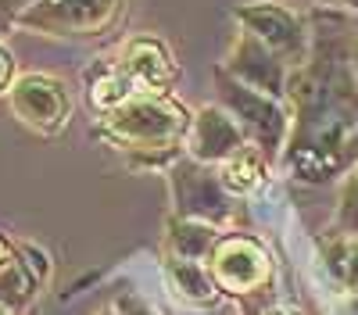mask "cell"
<instances>
[{
	"mask_svg": "<svg viewBox=\"0 0 358 315\" xmlns=\"http://www.w3.org/2000/svg\"><path fill=\"white\" fill-rule=\"evenodd\" d=\"M219 180H222V186L229 193H251V190H258L262 180H265V154L258 147H248V143H244L241 151L229 154L219 165Z\"/></svg>",
	"mask_w": 358,
	"mask_h": 315,
	"instance_id": "15",
	"label": "cell"
},
{
	"mask_svg": "<svg viewBox=\"0 0 358 315\" xmlns=\"http://www.w3.org/2000/svg\"><path fill=\"white\" fill-rule=\"evenodd\" d=\"M244 129L236 126V119L222 108H201L190 122L187 133V147L190 158L204 161V165H222L229 154H236L244 147Z\"/></svg>",
	"mask_w": 358,
	"mask_h": 315,
	"instance_id": "9",
	"label": "cell"
},
{
	"mask_svg": "<svg viewBox=\"0 0 358 315\" xmlns=\"http://www.w3.org/2000/svg\"><path fill=\"white\" fill-rule=\"evenodd\" d=\"M33 4V0H0V29H8V25H18L22 11Z\"/></svg>",
	"mask_w": 358,
	"mask_h": 315,
	"instance_id": "18",
	"label": "cell"
},
{
	"mask_svg": "<svg viewBox=\"0 0 358 315\" xmlns=\"http://www.w3.org/2000/svg\"><path fill=\"white\" fill-rule=\"evenodd\" d=\"M215 82H219L222 104L229 108L236 126L244 129V136L255 140V147L265 158H273L280 151V143H283V133H287V115L280 111L276 97H268V94L255 90V86L241 82L236 75H229L226 68H219Z\"/></svg>",
	"mask_w": 358,
	"mask_h": 315,
	"instance_id": "2",
	"label": "cell"
},
{
	"mask_svg": "<svg viewBox=\"0 0 358 315\" xmlns=\"http://www.w3.org/2000/svg\"><path fill=\"white\" fill-rule=\"evenodd\" d=\"M229 190L222 186L219 172H212L204 161L190 158L172 168V197L176 212L183 219H201V222H226L229 219Z\"/></svg>",
	"mask_w": 358,
	"mask_h": 315,
	"instance_id": "5",
	"label": "cell"
},
{
	"mask_svg": "<svg viewBox=\"0 0 358 315\" xmlns=\"http://www.w3.org/2000/svg\"><path fill=\"white\" fill-rule=\"evenodd\" d=\"M122 65L136 79V86H151V90H162V86H169L172 75H176L169 47L162 40H155V36L129 40L126 43V54H122Z\"/></svg>",
	"mask_w": 358,
	"mask_h": 315,
	"instance_id": "11",
	"label": "cell"
},
{
	"mask_svg": "<svg viewBox=\"0 0 358 315\" xmlns=\"http://www.w3.org/2000/svg\"><path fill=\"white\" fill-rule=\"evenodd\" d=\"M0 315H15V312H8V308H0Z\"/></svg>",
	"mask_w": 358,
	"mask_h": 315,
	"instance_id": "24",
	"label": "cell"
},
{
	"mask_svg": "<svg viewBox=\"0 0 358 315\" xmlns=\"http://www.w3.org/2000/svg\"><path fill=\"white\" fill-rule=\"evenodd\" d=\"M268 315H287V312H280V308H276V312H268Z\"/></svg>",
	"mask_w": 358,
	"mask_h": 315,
	"instance_id": "25",
	"label": "cell"
},
{
	"mask_svg": "<svg viewBox=\"0 0 358 315\" xmlns=\"http://www.w3.org/2000/svg\"><path fill=\"white\" fill-rule=\"evenodd\" d=\"M122 11V0H33L18 25L43 36H101Z\"/></svg>",
	"mask_w": 358,
	"mask_h": 315,
	"instance_id": "3",
	"label": "cell"
},
{
	"mask_svg": "<svg viewBox=\"0 0 358 315\" xmlns=\"http://www.w3.org/2000/svg\"><path fill=\"white\" fill-rule=\"evenodd\" d=\"M165 279L169 286L190 305H208V301H215V291H219V283L212 276V269H204L201 262H194V258H169L165 262Z\"/></svg>",
	"mask_w": 358,
	"mask_h": 315,
	"instance_id": "12",
	"label": "cell"
},
{
	"mask_svg": "<svg viewBox=\"0 0 358 315\" xmlns=\"http://www.w3.org/2000/svg\"><path fill=\"white\" fill-rule=\"evenodd\" d=\"M341 4H348V8H355V11H358V0H341Z\"/></svg>",
	"mask_w": 358,
	"mask_h": 315,
	"instance_id": "22",
	"label": "cell"
},
{
	"mask_svg": "<svg viewBox=\"0 0 358 315\" xmlns=\"http://www.w3.org/2000/svg\"><path fill=\"white\" fill-rule=\"evenodd\" d=\"M115 312H118V315H158L151 305H147V301H140V298H122Z\"/></svg>",
	"mask_w": 358,
	"mask_h": 315,
	"instance_id": "20",
	"label": "cell"
},
{
	"mask_svg": "<svg viewBox=\"0 0 358 315\" xmlns=\"http://www.w3.org/2000/svg\"><path fill=\"white\" fill-rule=\"evenodd\" d=\"M8 97H11V111L18 119L43 136L62 133L72 119V97L65 90V82L54 75H43V72L18 75L11 82Z\"/></svg>",
	"mask_w": 358,
	"mask_h": 315,
	"instance_id": "4",
	"label": "cell"
},
{
	"mask_svg": "<svg viewBox=\"0 0 358 315\" xmlns=\"http://www.w3.org/2000/svg\"><path fill=\"white\" fill-rule=\"evenodd\" d=\"M287 61L273 50V47H265L255 33H244L236 36L229 57H226V72L236 75L241 82L255 86V90L268 94V97H280L283 94V86H287Z\"/></svg>",
	"mask_w": 358,
	"mask_h": 315,
	"instance_id": "8",
	"label": "cell"
},
{
	"mask_svg": "<svg viewBox=\"0 0 358 315\" xmlns=\"http://www.w3.org/2000/svg\"><path fill=\"white\" fill-rule=\"evenodd\" d=\"M15 82V54L0 43V94H8Z\"/></svg>",
	"mask_w": 358,
	"mask_h": 315,
	"instance_id": "19",
	"label": "cell"
},
{
	"mask_svg": "<svg viewBox=\"0 0 358 315\" xmlns=\"http://www.w3.org/2000/svg\"><path fill=\"white\" fill-rule=\"evenodd\" d=\"M208 269L229 294H248L268 279V254L248 237H226L208 254Z\"/></svg>",
	"mask_w": 358,
	"mask_h": 315,
	"instance_id": "6",
	"label": "cell"
},
{
	"mask_svg": "<svg viewBox=\"0 0 358 315\" xmlns=\"http://www.w3.org/2000/svg\"><path fill=\"white\" fill-rule=\"evenodd\" d=\"M101 315H118V312H101Z\"/></svg>",
	"mask_w": 358,
	"mask_h": 315,
	"instance_id": "26",
	"label": "cell"
},
{
	"mask_svg": "<svg viewBox=\"0 0 358 315\" xmlns=\"http://www.w3.org/2000/svg\"><path fill=\"white\" fill-rule=\"evenodd\" d=\"M11 254H15V247H11V244H8L4 237H0V265H4V262H8Z\"/></svg>",
	"mask_w": 358,
	"mask_h": 315,
	"instance_id": "21",
	"label": "cell"
},
{
	"mask_svg": "<svg viewBox=\"0 0 358 315\" xmlns=\"http://www.w3.org/2000/svg\"><path fill=\"white\" fill-rule=\"evenodd\" d=\"M190 111L165 97L162 90L133 94L122 108L104 115L101 133L118 151H129L140 161H155L158 154H172L190 133Z\"/></svg>",
	"mask_w": 358,
	"mask_h": 315,
	"instance_id": "1",
	"label": "cell"
},
{
	"mask_svg": "<svg viewBox=\"0 0 358 315\" xmlns=\"http://www.w3.org/2000/svg\"><path fill=\"white\" fill-rule=\"evenodd\" d=\"M236 18H241L248 33H255L265 47H273L283 61H305V25L294 11L262 0V4L236 8Z\"/></svg>",
	"mask_w": 358,
	"mask_h": 315,
	"instance_id": "7",
	"label": "cell"
},
{
	"mask_svg": "<svg viewBox=\"0 0 358 315\" xmlns=\"http://www.w3.org/2000/svg\"><path fill=\"white\" fill-rule=\"evenodd\" d=\"M330 269L348 291L358 294V237H341L330 244Z\"/></svg>",
	"mask_w": 358,
	"mask_h": 315,
	"instance_id": "16",
	"label": "cell"
},
{
	"mask_svg": "<svg viewBox=\"0 0 358 315\" xmlns=\"http://www.w3.org/2000/svg\"><path fill=\"white\" fill-rule=\"evenodd\" d=\"M337 222L348 229L351 237H358V168H355V176L348 180V186H344V197H341V212H337Z\"/></svg>",
	"mask_w": 358,
	"mask_h": 315,
	"instance_id": "17",
	"label": "cell"
},
{
	"mask_svg": "<svg viewBox=\"0 0 358 315\" xmlns=\"http://www.w3.org/2000/svg\"><path fill=\"white\" fill-rule=\"evenodd\" d=\"M215 229L212 222H201V219H172L169 222V251L176 258H194V262H201V258H208L215 251Z\"/></svg>",
	"mask_w": 358,
	"mask_h": 315,
	"instance_id": "14",
	"label": "cell"
},
{
	"mask_svg": "<svg viewBox=\"0 0 358 315\" xmlns=\"http://www.w3.org/2000/svg\"><path fill=\"white\" fill-rule=\"evenodd\" d=\"M355 75H358V50H355Z\"/></svg>",
	"mask_w": 358,
	"mask_h": 315,
	"instance_id": "23",
	"label": "cell"
},
{
	"mask_svg": "<svg viewBox=\"0 0 358 315\" xmlns=\"http://www.w3.org/2000/svg\"><path fill=\"white\" fill-rule=\"evenodd\" d=\"M86 82H90V101H94L104 115L115 111V108H122V104L136 94V79L126 72L122 61L101 65L97 72H90V75H86Z\"/></svg>",
	"mask_w": 358,
	"mask_h": 315,
	"instance_id": "13",
	"label": "cell"
},
{
	"mask_svg": "<svg viewBox=\"0 0 358 315\" xmlns=\"http://www.w3.org/2000/svg\"><path fill=\"white\" fill-rule=\"evenodd\" d=\"M47 276V254L36 247H15V254L0 265V308L22 312L33 301L36 286Z\"/></svg>",
	"mask_w": 358,
	"mask_h": 315,
	"instance_id": "10",
	"label": "cell"
}]
</instances>
